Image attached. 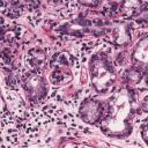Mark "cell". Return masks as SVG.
I'll return each mask as SVG.
<instances>
[{"label":"cell","instance_id":"1","mask_svg":"<svg viewBox=\"0 0 148 148\" xmlns=\"http://www.w3.org/2000/svg\"><path fill=\"white\" fill-rule=\"evenodd\" d=\"M135 116V94L130 87L119 88L109 98L101 128L109 136L125 138L132 132Z\"/></svg>","mask_w":148,"mask_h":148},{"label":"cell","instance_id":"2","mask_svg":"<svg viewBox=\"0 0 148 148\" xmlns=\"http://www.w3.org/2000/svg\"><path fill=\"white\" fill-rule=\"evenodd\" d=\"M89 72L92 89L97 94L108 92L116 81V71L104 53H98L91 57L89 62Z\"/></svg>","mask_w":148,"mask_h":148},{"label":"cell","instance_id":"3","mask_svg":"<svg viewBox=\"0 0 148 148\" xmlns=\"http://www.w3.org/2000/svg\"><path fill=\"white\" fill-rule=\"evenodd\" d=\"M22 86L28 98L36 103L43 99L47 92V86L44 77L38 74L37 72H29L25 73L22 79Z\"/></svg>","mask_w":148,"mask_h":148},{"label":"cell","instance_id":"4","mask_svg":"<svg viewBox=\"0 0 148 148\" xmlns=\"http://www.w3.org/2000/svg\"><path fill=\"white\" fill-rule=\"evenodd\" d=\"M79 113L83 121L88 124H97L104 116V106L99 101L88 98L80 105Z\"/></svg>","mask_w":148,"mask_h":148},{"label":"cell","instance_id":"5","mask_svg":"<svg viewBox=\"0 0 148 148\" xmlns=\"http://www.w3.org/2000/svg\"><path fill=\"white\" fill-rule=\"evenodd\" d=\"M132 61L141 69L148 68V35L141 37L135 44L132 51Z\"/></svg>","mask_w":148,"mask_h":148},{"label":"cell","instance_id":"6","mask_svg":"<svg viewBox=\"0 0 148 148\" xmlns=\"http://www.w3.org/2000/svg\"><path fill=\"white\" fill-rule=\"evenodd\" d=\"M111 39L116 46H126L131 43V25L125 22L117 23L111 31Z\"/></svg>","mask_w":148,"mask_h":148},{"label":"cell","instance_id":"7","mask_svg":"<svg viewBox=\"0 0 148 148\" xmlns=\"http://www.w3.org/2000/svg\"><path fill=\"white\" fill-rule=\"evenodd\" d=\"M27 61L30 64V66L35 69L43 68L45 64V53L40 49H32L29 51V56L27 58Z\"/></svg>","mask_w":148,"mask_h":148},{"label":"cell","instance_id":"8","mask_svg":"<svg viewBox=\"0 0 148 148\" xmlns=\"http://www.w3.org/2000/svg\"><path fill=\"white\" fill-rule=\"evenodd\" d=\"M143 79V74H142V69L136 67V66H132L131 68H128L125 74H124V81L130 86H136L140 84V82Z\"/></svg>","mask_w":148,"mask_h":148},{"label":"cell","instance_id":"9","mask_svg":"<svg viewBox=\"0 0 148 148\" xmlns=\"http://www.w3.org/2000/svg\"><path fill=\"white\" fill-rule=\"evenodd\" d=\"M77 1L86 7H97L99 3V0H77Z\"/></svg>","mask_w":148,"mask_h":148},{"label":"cell","instance_id":"10","mask_svg":"<svg viewBox=\"0 0 148 148\" xmlns=\"http://www.w3.org/2000/svg\"><path fill=\"white\" fill-rule=\"evenodd\" d=\"M141 135H142V139L145 140V142L148 145V124H146L141 127Z\"/></svg>","mask_w":148,"mask_h":148},{"label":"cell","instance_id":"11","mask_svg":"<svg viewBox=\"0 0 148 148\" xmlns=\"http://www.w3.org/2000/svg\"><path fill=\"white\" fill-rule=\"evenodd\" d=\"M141 109H142V111L148 112V96H146L143 98V101L141 102Z\"/></svg>","mask_w":148,"mask_h":148}]
</instances>
